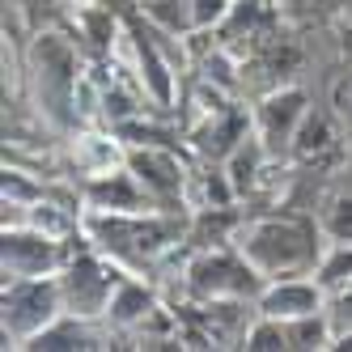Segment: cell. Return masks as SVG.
<instances>
[{"instance_id": "obj_1", "label": "cell", "mask_w": 352, "mask_h": 352, "mask_svg": "<svg viewBox=\"0 0 352 352\" xmlns=\"http://www.w3.org/2000/svg\"><path fill=\"white\" fill-rule=\"evenodd\" d=\"M166 212H157V208H148V212H102V208H89L85 212V234L107 259H115L123 267H153L166 250L183 238V221L166 217Z\"/></svg>"}, {"instance_id": "obj_2", "label": "cell", "mask_w": 352, "mask_h": 352, "mask_svg": "<svg viewBox=\"0 0 352 352\" xmlns=\"http://www.w3.org/2000/svg\"><path fill=\"white\" fill-rule=\"evenodd\" d=\"M234 246L255 263L259 276L280 280V276H301L310 272L318 255V234L310 221H293V217H255L242 221L234 230Z\"/></svg>"}, {"instance_id": "obj_3", "label": "cell", "mask_w": 352, "mask_h": 352, "mask_svg": "<svg viewBox=\"0 0 352 352\" xmlns=\"http://www.w3.org/2000/svg\"><path fill=\"white\" fill-rule=\"evenodd\" d=\"M60 314L64 293L56 276H9L5 280V348H26Z\"/></svg>"}, {"instance_id": "obj_4", "label": "cell", "mask_w": 352, "mask_h": 352, "mask_svg": "<svg viewBox=\"0 0 352 352\" xmlns=\"http://www.w3.org/2000/svg\"><path fill=\"white\" fill-rule=\"evenodd\" d=\"M267 289V276L255 272L242 250H199L187 263V293L195 301H217V297H238V301H259V293Z\"/></svg>"}, {"instance_id": "obj_5", "label": "cell", "mask_w": 352, "mask_h": 352, "mask_svg": "<svg viewBox=\"0 0 352 352\" xmlns=\"http://www.w3.org/2000/svg\"><path fill=\"white\" fill-rule=\"evenodd\" d=\"M34 81H38V102L52 115V123L68 128L72 107H77V52L60 34H38L34 43Z\"/></svg>"}, {"instance_id": "obj_6", "label": "cell", "mask_w": 352, "mask_h": 352, "mask_svg": "<svg viewBox=\"0 0 352 352\" xmlns=\"http://www.w3.org/2000/svg\"><path fill=\"white\" fill-rule=\"evenodd\" d=\"M123 276L102 259V250H81L77 259L64 263V276H60V293H64V310L68 314H81V318H98L107 314L111 297L119 289Z\"/></svg>"}, {"instance_id": "obj_7", "label": "cell", "mask_w": 352, "mask_h": 352, "mask_svg": "<svg viewBox=\"0 0 352 352\" xmlns=\"http://www.w3.org/2000/svg\"><path fill=\"white\" fill-rule=\"evenodd\" d=\"M64 263L68 259L60 238L43 234L30 221L5 225V276H56L64 272Z\"/></svg>"}, {"instance_id": "obj_8", "label": "cell", "mask_w": 352, "mask_h": 352, "mask_svg": "<svg viewBox=\"0 0 352 352\" xmlns=\"http://www.w3.org/2000/svg\"><path fill=\"white\" fill-rule=\"evenodd\" d=\"M306 111H310L306 107V94L293 89V85L272 89L259 102V111H255V136L267 144L272 157H280V153L293 148V136L301 128V119H306Z\"/></svg>"}, {"instance_id": "obj_9", "label": "cell", "mask_w": 352, "mask_h": 352, "mask_svg": "<svg viewBox=\"0 0 352 352\" xmlns=\"http://www.w3.org/2000/svg\"><path fill=\"white\" fill-rule=\"evenodd\" d=\"M128 170L148 187V195H153L162 208H174L187 195V170H183V162L174 157L170 148H157V144L128 148Z\"/></svg>"}, {"instance_id": "obj_10", "label": "cell", "mask_w": 352, "mask_h": 352, "mask_svg": "<svg viewBox=\"0 0 352 352\" xmlns=\"http://www.w3.org/2000/svg\"><path fill=\"white\" fill-rule=\"evenodd\" d=\"M85 204L102 208V212H148V208H162L128 166H119L111 174H94V179L85 183Z\"/></svg>"}, {"instance_id": "obj_11", "label": "cell", "mask_w": 352, "mask_h": 352, "mask_svg": "<svg viewBox=\"0 0 352 352\" xmlns=\"http://www.w3.org/2000/svg\"><path fill=\"white\" fill-rule=\"evenodd\" d=\"M327 301V289L318 280H306L301 276H280V280H267V289L259 293V314H272V318H301V314H318Z\"/></svg>"}, {"instance_id": "obj_12", "label": "cell", "mask_w": 352, "mask_h": 352, "mask_svg": "<svg viewBox=\"0 0 352 352\" xmlns=\"http://www.w3.org/2000/svg\"><path fill=\"white\" fill-rule=\"evenodd\" d=\"M107 318H111V327H119V331H144V322L157 318V297L140 280L123 276L115 297H111V306H107Z\"/></svg>"}, {"instance_id": "obj_13", "label": "cell", "mask_w": 352, "mask_h": 352, "mask_svg": "<svg viewBox=\"0 0 352 352\" xmlns=\"http://www.w3.org/2000/svg\"><path fill=\"white\" fill-rule=\"evenodd\" d=\"M72 162H77L81 174H111L119 166H128V148H119L107 136H77L72 140Z\"/></svg>"}, {"instance_id": "obj_14", "label": "cell", "mask_w": 352, "mask_h": 352, "mask_svg": "<svg viewBox=\"0 0 352 352\" xmlns=\"http://www.w3.org/2000/svg\"><path fill=\"white\" fill-rule=\"evenodd\" d=\"M267 157H272V153H267V144H263L255 132H246L242 144L234 148L230 157H225V174H230V183H234L238 195H246L250 187H255V179H259V170H263Z\"/></svg>"}, {"instance_id": "obj_15", "label": "cell", "mask_w": 352, "mask_h": 352, "mask_svg": "<svg viewBox=\"0 0 352 352\" xmlns=\"http://www.w3.org/2000/svg\"><path fill=\"white\" fill-rule=\"evenodd\" d=\"M336 148V132H331V119L318 115V111H306V119H301V128L293 136V153L297 162H318Z\"/></svg>"}, {"instance_id": "obj_16", "label": "cell", "mask_w": 352, "mask_h": 352, "mask_svg": "<svg viewBox=\"0 0 352 352\" xmlns=\"http://www.w3.org/2000/svg\"><path fill=\"white\" fill-rule=\"evenodd\" d=\"M318 285L327 289V297H336L352 285V242H336V250H327L318 259Z\"/></svg>"}, {"instance_id": "obj_17", "label": "cell", "mask_w": 352, "mask_h": 352, "mask_svg": "<svg viewBox=\"0 0 352 352\" xmlns=\"http://www.w3.org/2000/svg\"><path fill=\"white\" fill-rule=\"evenodd\" d=\"M289 327V348H331L336 344V331L331 322H327V314H301V318H285Z\"/></svg>"}, {"instance_id": "obj_18", "label": "cell", "mask_w": 352, "mask_h": 352, "mask_svg": "<svg viewBox=\"0 0 352 352\" xmlns=\"http://www.w3.org/2000/svg\"><path fill=\"white\" fill-rule=\"evenodd\" d=\"M267 21H272V0H234L230 17H225L221 26H225V34H250L255 38Z\"/></svg>"}, {"instance_id": "obj_19", "label": "cell", "mask_w": 352, "mask_h": 352, "mask_svg": "<svg viewBox=\"0 0 352 352\" xmlns=\"http://www.w3.org/2000/svg\"><path fill=\"white\" fill-rule=\"evenodd\" d=\"M322 225H327V234L336 242H352V195H336Z\"/></svg>"}, {"instance_id": "obj_20", "label": "cell", "mask_w": 352, "mask_h": 352, "mask_svg": "<svg viewBox=\"0 0 352 352\" xmlns=\"http://www.w3.org/2000/svg\"><path fill=\"white\" fill-rule=\"evenodd\" d=\"M230 0H191V26L195 30H208V26H221L230 17Z\"/></svg>"}, {"instance_id": "obj_21", "label": "cell", "mask_w": 352, "mask_h": 352, "mask_svg": "<svg viewBox=\"0 0 352 352\" xmlns=\"http://www.w3.org/2000/svg\"><path fill=\"white\" fill-rule=\"evenodd\" d=\"M17 5H21V13H26L30 21H38V13H47V9H56L60 0H17Z\"/></svg>"}, {"instance_id": "obj_22", "label": "cell", "mask_w": 352, "mask_h": 352, "mask_svg": "<svg viewBox=\"0 0 352 352\" xmlns=\"http://www.w3.org/2000/svg\"><path fill=\"white\" fill-rule=\"evenodd\" d=\"M344 102H348V107H344V111H348V115H352V85H348V94H344Z\"/></svg>"}]
</instances>
